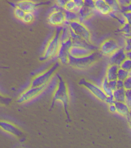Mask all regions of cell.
<instances>
[{
	"label": "cell",
	"mask_w": 131,
	"mask_h": 148,
	"mask_svg": "<svg viewBox=\"0 0 131 148\" xmlns=\"http://www.w3.org/2000/svg\"><path fill=\"white\" fill-rule=\"evenodd\" d=\"M58 81L54 88L53 92L51 108H52L56 102L61 103L64 108L67 119L70 120L69 114L67 110L70 100L69 90L67 83L59 75H58Z\"/></svg>",
	"instance_id": "6da1fadb"
},
{
	"label": "cell",
	"mask_w": 131,
	"mask_h": 148,
	"mask_svg": "<svg viewBox=\"0 0 131 148\" xmlns=\"http://www.w3.org/2000/svg\"><path fill=\"white\" fill-rule=\"evenodd\" d=\"M58 66V64H54L45 71L34 76L32 79L30 86L40 87L48 84L55 75Z\"/></svg>",
	"instance_id": "7a4b0ae2"
},
{
	"label": "cell",
	"mask_w": 131,
	"mask_h": 148,
	"mask_svg": "<svg viewBox=\"0 0 131 148\" xmlns=\"http://www.w3.org/2000/svg\"><path fill=\"white\" fill-rule=\"evenodd\" d=\"M60 31V30H59L55 32L47 43L42 56V59L48 60L57 56L61 45L59 40Z\"/></svg>",
	"instance_id": "3957f363"
},
{
	"label": "cell",
	"mask_w": 131,
	"mask_h": 148,
	"mask_svg": "<svg viewBox=\"0 0 131 148\" xmlns=\"http://www.w3.org/2000/svg\"><path fill=\"white\" fill-rule=\"evenodd\" d=\"M48 84L40 87H33L30 86L20 94L18 97L17 103L23 104L32 100L45 91L48 88Z\"/></svg>",
	"instance_id": "277c9868"
},
{
	"label": "cell",
	"mask_w": 131,
	"mask_h": 148,
	"mask_svg": "<svg viewBox=\"0 0 131 148\" xmlns=\"http://www.w3.org/2000/svg\"><path fill=\"white\" fill-rule=\"evenodd\" d=\"M97 58V53L94 52L90 56L83 58H74L70 56L69 64L75 69L84 70L96 62Z\"/></svg>",
	"instance_id": "5b68a950"
},
{
	"label": "cell",
	"mask_w": 131,
	"mask_h": 148,
	"mask_svg": "<svg viewBox=\"0 0 131 148\" xmlns=\"http://www.w3.org/2000/svg\"><path fill=\"white\" fill-rule=\"evenodd\" d=\"M68 25L75 34L91 44L90 32L83 23L78 20L70 22Z\"/></svg>",
	"instance_id": "8992f818"
},
{
	"label": "cell",
	"mask_w": 131,
	"mask_h": 148,
	"mask_svg": "<svg viewBox=\"0 0 131 148\" xmlns=\"http://www.w3.org/2000/svg\"><path fill=\"white\" fill-rule=\"evenodd\" d=\"M49 24L53 26H61L65 25L66 19L64 10L61 8H54L50 13L48 18Z\"/></svg>",
	"instance_id": "52a82bcc"
},
{
	"label": "cell",
	"mask_w": 131,
	"mask_h": 148,
	"mask_svg": "<svg viewBox=\"0 0 131 148\" xmlns=\"http://www.w3.org/2000/svg\"><path fill=\"white\" fill-rule=\"evenodd\" d=\"M80 85L84 87L86 89L90 91L94 96L98 99L104 102L107 95L105 94L101 87L92 83L89 81H87L85 79H82L79 82Z\"/></svg>",
	"instance_id": "ba28073f"
},
{
	"label": "cell",
	"mask_w": 131,
	"mask_h": 148,
	"mask_svg": "<svg viewBox=\"0 0 131 148\" xmlns=\"http://www.w3.org/2000/svg\"><path fill=\"white\" fill-rule=\"evenodd\" d=\"M72 46V40L64 43H61L57 55L60 63L63 64H69L70 56L69 50Z\"/></svg>",
	"instance_id": "9c48e42d"
},
{
	"label": "cell",
	"mask_w": 131,
	"mask_h": 148,
	"mask_svg": "<svg viewBox=\"0 0 131 148\" xmlns=\"http://www.w3.org/2000/svg\"><path fill=\"white\" fill-rule=\"evenodd\" d=\"M116 41L113 39H108L103 42L100 47L101 54L110 56L120 48Z\"/></svg>",
	"instance_id": "30bf717a"
},
{
	"label": "cell",
	"mask_w": 131,
	"mask_h": 148,
	"mask_svg": "<svg viewBox=\"0 0 131 148\" xmlns=\"http://www.w3.org/2000/svg\"><path fill=\"white\" fill-rule=\"evenodd\" d=\"M0 127L4 132L15 137H20L23 135V132L18 126L8 121L1 120Z\"/></svg>",
	"instance_id": "8fae6325"
},
{
	"label": "cell",
	"mask_w": 131,
	"mask_h": 148,
	"mask_svg": "<svg viewBox=\"0 0 131 148\" xmlns=\"http://www.w3.org/2000/svg\"><path fill=\"white\" fill-rule=\"evenodd\" d=\"M94 52V50L82 47L72 46L69 50L70 57L74 58H83L87 57Z\"/></svg>",
	"instance_id": "7c38bea8"
},
{
	"label": "cell",
	"mask_w": 131,
	"mask_h": 148,
	"mask_svg": "<svg viewBox=\"0 0 131 148\" xmlns=\"http://www.w3.org/2000/svg\"><path fill=\"white\" fill-rule=\"evenodd\" d=\"M127 58L124 48H120L109 56L110 64H115L120 67L122 62Z\"/></svg>",
	"instance_id": "4fadbf2b"
},
{
	"label": "cell",
	"mask_w": 131,
	"mask_h": 148,
	"mask_svg": "<svg viewBox=\"0 0 131 148\" xmlns=\"http://www.w3.org/2000/svg\"><path fill=\"white\" fill-rule=\"evenodd\" d=\"M37 4L34 1L23 0L18 2L16 6L23 10L26 13H33L36 10Z\"/></svg>",
	"instance_id": "5bb4252c"
},
{
	"label": "cell",
	"mask_w": 131,
	"mask_h": 148,
	"mask_svg": "<svg viewBox=\"0 0 131 148\" xmlns=\"http://www.w3.org/2000/svg\"><path fill=\"white\" fill-rule=\"evenodd\" d=\"M95 1V10L103 15H109L112 10L110 7L104 0H96Z\"/></svg>",
	"instance_id": "9a60e30c"
},
{
	"label": "cell",
	"mask_w": 131,
	"mask_h": 148,
	"mask_svg": "<svg viewBox=\"0 0 131 148\" xmlns=\"http://www.w3.org/2000/svg\"><path fill=\"white\" fill-rule=\"evenodd\" d=\"M120 67L115 64H110L106 71V77L109 81L118 79V71Z\"/></svg>",
	"instance_id": "2e32d148"
},
{
	"label": "cell",
	"mask_w": 131,
	"mask_h": 148,
	"mask_svg": "<svg viewBox=\"0 0 131 148\" xmlns=\"http://www.w3.org/2000/svg\"><path fill=\"white\" fill-rule=\"evenodd\" d=\"M114 104L116 108L117 113L119 114L127 117L130 114V109L125 102L115 101Z\"/></svg>",
	"instance_id": "e0dca14e"
},
{
	"label": "cell",
	"mask_w": 131,
	"mask_h": 148,
	"mask_svg": "<svg viewBox=\"0 0 131 148\" xmlns=\"http://www.w3.org/2000/svg\"><path fill=\"white\" fill-rule=\"evenodd\" d=\"M94 10L84 5L79 10L78 14L79 16V21L83 23V21L88 19L92 16Z\"/></svg>",
	"instance_id": "ac0fdd59"
},
{
	"label": "cell",
	"mask_w": 131,
	"mask_h": 148,
	"mask_svg": "<svg viewBox=\"0 0 131 148\" xmlns=\"http://www.w3.org/2000/svg\"><path fill=\"white\" fill-rule=\"evenodd\" d=\"M59 40L61 43H66L71 40L70 29L68 25H65L60 30Z\"/></svg>",
	"instance_id": "d6986e66"
},
{
	"label": "cell",
	"mask_w": 131,
	"mask_h": 148,
	"mask_svg": "<svg viewBox=\"0 0 131 148\" xmlns=\"http://www.w3.org/2000/svg\"><path fill=\"white\" fill-rule=\"evenodd\" d=\"M126 90L124 88L117 89L113 92V96L116 101L125 102Z\"/></svg>",
	"instance_id": "ffe728a7"
},
{
	"label": "cell",
	"mask_w": 131,
	"mask_h": 148,
	"mask_svg": "<svg viewBox=\"0 0 131 148\" xmlns=\"http://www.w3.org/2000/svg\"><path fill=\"white\" fill-rule=\"evenodd\" d=\"M101 88L107 96H113V91L109 85V81L105 77L101 84Z\"/></svg>",
	"instance_id": "44dd1931"
},
{
	"label": "cell",
	"mask_w": 131,
	"mask_h": 148,
	"mask_svg": "<svg viewBox=\"0 0 131 148\" xmlns=\"http://www.w3.org/2000/svg\"><path fill=\"white\" fill-rule=\"evenodd\" d=\"M64 12L66 19L65 25H68L70 22H73V21H78V20L79 21V15L77 13L65 11V10H64Z\"/></svg>",
	"instance_id": "7402d4cb"
},
{
	"label": "cell",
	"mask_w": 131,
	"mask_h": 148,
	"mask_svg": "<svg viewBox=\"0 0 131 148\" xmlns=\"http://www.w3.org/2000/svg\"><path fill=\"white\" fill-rule=\"evenodd\" d=\"M106 2L111 9L112 12L117 13L121 12V7L118 1L116 0H105Z\"/></svg>",
	"instance_id": "603a6c76"
},
{
	"label": "cell",
	"mask_w": 131,
	"mask_h": 148,
	"mask_svg": "<svg viewBox=\"0 0 131 148\" xmlns=\"http://www.w3.org/2000/svg\"><path fill=\"white\" fill-rule=\"evenodd\" d=\"M109 15L111 17H112L113 18H115V19L118 21V22L121 25V26L127 23L125 18L121 12L117 13L111 12L109 14Z\"/></svg>",
	"instance_id": "cb8c5ba5"
},
{
	"label": "cell",
	"mask_w": 131,
	"mask_h": 148,
	"mask_svg": "<svg viewBox=\"0 0 131 148\" xmlns=\"http://www.w3.org/2000/svg\"><path fill=\"white\" fill-rule=\"evenodd\" d=\"M119 32H121L125 38L131 37V25L126 23L121 26L119 30Z\"/></svg>",
	"instance_id": "d4e9b609"
},
{
	"label": "cell",
	"mask_w": 131,
	"mask_h": 148,
	"mask_svg": "<svg viewBox=\"0 0 131 148\" xmlns=\"http://www.w3.org/2000/svg\"><path fill=\"white\" fill-rule=\"evenodd\" d=\"M64 10L67 11L76 12L77 14L79 12L74 0H69L67 1L64 8Z\"/></svg>",
	"instance_id": "484cf974"
},
{
	"label": "cell",
	"mask_w": 131,
	"mask_h": 148,
	"mask_svg": "<svg viewBox=\"0 0 131 148\" xmlns=\"http://www.w3.org/2000/svg\"><path fill=\"white\" fill-rule=\"evenodd\" d=\"M35 18V15L33 13H26L21 21L25 24H30L34 22Z\"/></svg>",
	"instance_id": "4316f807"
},
{
	"label": "cell",
	"mask_w": 131,
	"mask_h": 148,
	"mask_svg": "<svg viewBox=\"0 0 131 148\" xmlns=\"http://www.w3.org/2000/svg\"><path fill=\"white\" fill-rule=\"evenodd\" d=\"M129 76V73L123 69L119 68L118 71V79L124 81Z\"/></svg>",
	"instance_id": "83f0119b"
},
{
	"label": "cell",
	"mask_w": 131,
	"mask_h": 148,
	"mask_svg": "<svg viewBox=\"0 0 131 148\" xmlns=\"http://www.w3.org/2000/svg\"><path fill=\"white\" fill-rule=\"evenodd\" d=\"M26 13L25 12L18 7L16 6L14 9V15L15 17L17 19L22 21Z\"/></svg>",
	"instance_id": "f1b7e54d"
},
{
	"label": "cell",
	"mask_w": 131,
	"mask_h": 148,
	"mask_svg": "<svg viewBox=\"0 0 131 148\" xmlns=\"http://www.w3.org/2000/svg\"><path fill=\"white\" fill-rule=\"evenodd\" d=\"M120 68L129 72L131 70V60L127 58L121 63Z\"/></svg>",
	"instance_id": "f546056e"
},
{
	"label": "cell",
	"mask_w": 131,
	"mask_h": 148,
	"mask_svg": "<svg viewBox=\"0 0 131 148\" xmlns=\"http://www.w3.org/2000/svg\"><path fill=\"white\" fill-rule=\"evenodd\" d=\"M125 103L131 110V90H126Z\"/></svg>",
	"instance_id": "4dcf8cb0"
},
{
	"label": "cell",
	"mask_w": 131,
	"mask_h": 148,
	"mask_svg": "<svg viewBox=\"0 0 131 148\" xmlns=\"http://www.w3.org/2000/svg\"><path fill=\"white\" fill-rule=\"evenodd\" d=\"M124 49L126 52L131 51V37L126 38Z\"/></svg>",
	"instance_id": "1f68e13d"
},
{
	"label": "cell",
	"mask_w": 131,
	"mask_h": 148,
	"mask_svg": "<svg viewBox=\"0 0 131 148\" xmlns=\"http://www.w3.org/2000/svg\"><path fill=\"white\" fill-rule=\"evenodd\" d=\"M124 88L126 90H131V76H129L123 81Z\"/></svg>",
	"instance_id": "d6a6232c"
},
{
	"label": "cell",
	"mask_w": 131,
	"mask_h": 148,
	"mask_svg": "<svg viewBox=\"0 0 131 148\" xmlns=\"http://www.w3.org/2000/svg\"><path fill=\"white\" fill-rule=\"evenodd\" d=\"M84 5L90 9L95 10V1L92 0H85L84 1Z\"/></svg>",
	"instance_id": "836d02e7"
},
{
	"label": "cell",
	"mask_w": 131,
	"mask_h": 148,
	"mask_svg": "<svg viewBox=\"0 0 131 148\" xmlns=\"http://www.w3.org/2000/svg\"><path fill=\"white\" fill-rule=\"evenodd\" d=\"M74 1L76 4L77 8L79 11L80 9L84 5V1H83V0H74Z\"/></svg>",
	"instance_id": "e575fe53"
},
{
	"label": "cell",
	"mask_w": 131,
	"mask_h": 148,
	"mask_svg": "<svg viewBox=\"0 0 131 148\" xmlns=\"http://www.w3.org/2000/svg\"><path fill=\"white\" fill-rule=\"evenodd\" d=\"M68 1H64V0H58L56 1V3L57 5L60 8H62L64 10V8L65 7Z\"/></svg>",
	"instance_id": "d590c367"
},
{
	"label": "cell",
	"mask_w": 131,
	"mask_h": 148,
	"mask_svg": "<svg viewBox=\"0 0 131 148\" xmlns=\"http://www.w3.org/2000/svg\"><path fill=\"white\" fill-rule=\"evenodd\" d=\"M127 23L131 25V12H126L123 13Z\"/></svg>",
	"instance_id": "8d00e7d4"
},
{
	"label": "cell",
	"mask_w": 131,
	"mask_h": 148,
	"mask_svg": "<svg viewBox=\"0 0 131 148\" xmlns=\"http://www.w3.org/2000/svg\"><path fill=\"white\" fill-rule=\"evenodd\" d=\"M115 101L114 97H113V96H107V98H106L104 102L109 105L115 104Z\"/></svg>",
	"instance_id": "74e56055"
},
{
	"label": "cell",
	"mask_w": 131,
	"mask_h": 148,
	"mask_svg": "<svg viewBox=\"0 0 131 148\" xmlns=\"http://www.w3.org/2000/svg\"><path fill=\"white\" fill-rule=\"evenodd\" d=\"M109 85L113 91L117 89V80L109 81Z\"/></svg>",
	"instance_id": "f35d334b"
},
{
	"label": "cell",
	"mask_w": 131,
	"mask_h": 148,
	"mask_svg": "<svg viewBox=\"0 0 131 148\" xmlns=\"http://www.w3.org/2000/svg\"><path fill=\"white\" fill-rule=\"evenodd\" d=\"M120 7L126 6L128 5L131 3V1H128V0H125V1H118Z\"/></svg>",
	"instance_id": "ab89813d"
},
{
	"label": "cell",
	"mask_w": 131,
	"mask_h": 148,
	"mask_svg": "<svg viewBox=\"0 0 131 148\" xmlns=\"http://www.w3.org/2000/svg\"><path fill=\"white\" fill-rule=\"evenodd\" d=\"M121 10L122 13L126 12H131V2L129 5L126 6L121 7Z\"/></svg>",
	"instance_id": "60d3db41"
},
{
	"label": "cell",
	"mask_w": 131,
	"mask_h": 148,
	"mask_svg": "<svg viewBox=\"0 0 131 148\" xmlns=\"http://www.w3.org/2000/svg\"><path fill=\"white\" fill-rule=\"evenodd\" d=\"M124 88L123 81L117 79V89H121Z\"/></svg>",
	"instance_id": "b9f144b4"
},
{
	"label": "cell",
	"mask_w": 131,
	"mask_h": 148,
	"mask_svg": "<svg viewBox=\"0 0 131 148\" xmlns=\"http://www.w3.org/2000/svg\"><path fill=\"white\" fill-rule=\"evenodd\" d=\"M108 109L109 111L112 113H115V112H117L116 108L114 104L109 105L108 106Z\"/></svg>",
	"instance_id": "7bdbcfd3"
},
{
	"label": "cell",
	"mask_w": 131,
	"mask_h": 148,
	"mask_svg": "<svg viewBox=\"0 0 131 148\" xmlns=\"http://www.w3.org/2000/svg\"><path fill=\"white\" fill-rule=\"evenodd\" d=\"M126 56H127V58L131 60V51L126 52Z\"/></svg>",
	"instance_id": "ee69618b"
},
{
	"label": "cell",
	"mask_w": 131,
	"mask_h": 148,
	"mask_svg": "<svg viewBox=\"0 0 131 148\" xmlns=\"http://www.w3.org/2000/svg\"><path fill=\"white\" fill-rule=\"evenodd\" d=\"M129 76H131V70L129 71Z\"/></svg>",
	"instance_id": "f6af8a7d"
},
{
	"label": "cell",
	"mask_w": 131,
	"mask_h": 148,
	"mask_svg": "<svg viewBox=\"0 0 131 148\" xmlns=\"http://www.w3.org/2000/svg\"><path fill=\"white\" fill-rule=\"evenodd\" d=\"M130 114L131 115V112H130Z\"/></svg>",
	"instance_id": "bcb514c9"
},
{
	"label": "cell",
	"mask_w": 131,
	"mask_h": 148,
	"mask_svg": "<svg viewBox=\"0 0 131 148\" xmlns=\"http://www.w3.org/2000/svg\"></svg>",
	"instance_id": "7dc6e473"
}]
</instances>
